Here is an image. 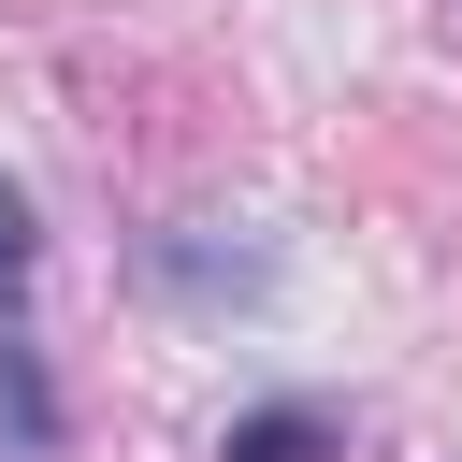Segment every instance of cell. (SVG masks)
<instances>
[{
  "label": "cell",
  "mask_w": 462,
  "mask_h": 462,
  "mask_svg": "<svg viewBox=\"0 0 462 462\" xmlns=\"http://www.w3.org/2000/svg\"><path fill=\"white\" fill-rule=\"evenodd\" d=\"M14 274H29V217L0 202V303H14Z\"/></svg>",
  "instance_id": "obj_2"
},
{
  "label": "cell",
  "mask_w": 462,
  "mask_h": 462,
  "mask_svg": "<svg viewBox=\"0 0 462 462\" xmlns=\"http://www.w3.org/2000/svg\"><path fill=\"white\" fill-rule=\"evenodd\" d=\"M217 462H332V419H303V404H260V419H231V448Z\"/></svg>",
  "instance_id": "obj_1"
}]
</instances>
